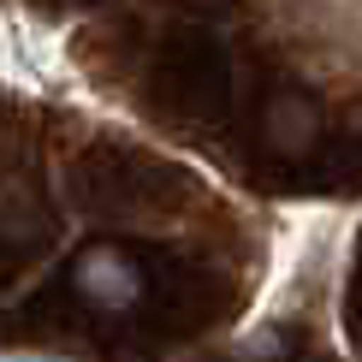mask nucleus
<instances>
[{
  "mask_svg": "<svg viewBox=\"0 0 362 362\" xmlns=\"http://www.w3.org/2000/svg\"><path fill=\"white\" fill-rule=\"evenodd\" d=\"M71 291H78L89 309H101V315H125V309L143 303L148 274H143V262L131 250L89 244V250H78V262H71Z\"/></svg>",
  "mask_w": 362,
  "mask_h": 362,
  "instance_id": "f257e3e1",
  "label": "nucleus"
}]
</instances>
